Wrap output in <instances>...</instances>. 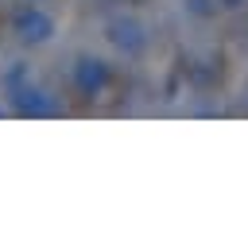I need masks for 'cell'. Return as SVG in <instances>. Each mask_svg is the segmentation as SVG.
Instances as JSON below:
<instances>
[{"instance_id":"1","label":"cell","mask_w":248,"mask_h":244,"mask_svg":"<svg viewBox=\"0 0 248 244\" xmlns=\"http://www.w3.org/2000/svg\"><path fill=\"white\" fill-rule=\"evenodd\" d=\"M108 39H112V46L116 50H124V54H140L143 50V27L136 23V19H116L112 27H108Z\"/></svg>"},{"instance_id":"2","label":"cell","mask_w":248,"mask_h":244,"mask_svg":"<svg viewBox=\"0 0 248 244\" xmlns=\"http://www.w3.org/2000/svg\"><path fill=\"white\" fill-rule=\"evenodd\" d=\"M78 81H81L85 93H97V89L105 85V66H101L97 58H81V62H78Z\"/></svg>"},{"instance_id":"3","label":"cell","mask_w":248,"mask_h":244,"mask_svg":"<svg viewBox=\"0 0 248 244\" xmlns=\"http://www.w3.org/2000/svg\"><path fill=\"white\" fill-rule=\"evenodd\" d=\"M186 12L198 15V19H209L217 12V0H186Z\"/></svg>"},{"instance_id":"4","label":"cell","mask_w":248,"mask_h":244,"mask_svg":"<svg viewBox=\"0 0 248 244\" xmlns=\"http://www.w3.org/2000/svg\"><path fill=\"white\" fill-rule=\"evenodd\" d=\"M244 0H217V8H240Z\"/></svg>"}]
</instances>
